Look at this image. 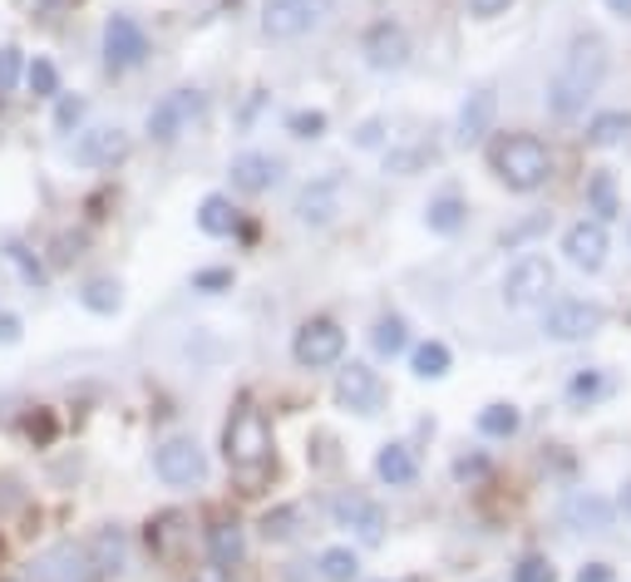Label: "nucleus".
Segmentation results:
<instances>
[{
    "label": "nucleus",
    "mask_w": 631,
    "mask_h": 582,
    "mask_svg": "<svg viewBox=\"0 0 631 582\" xmlns=\"http://www.w3.org/2000/svg\"><path fill=\"white\" fill-rule=\"evenodd\" d=\"M627 134H631V114H597V119L588 124L592 149H611V143H621Z\"/></svg>",
    "instance_id": "25"
},
{
    "label": "nucleus",
    "mask_w": 631,
    "mask_h": 582,
    "mask_svg": "<svg viewBox=\"0 0 631 582\" xmlns=\"http://www.w3.org/2000/svg\"><path fill=\"white\" fill-rule=\"evenodd\" d=\"M198 114H203V94H198V89H173V94H163L159 104L149 109V139L173 143L178 134L193 129Z\"/></svg>",
    "instance_id": "6"
},
{
    "label": "nucleus",
    "mask_w": 631,
    "mask_h": 582,
    "mask_svg": "<svg viewBox=\"0 0 631 582\" xmlns=\"http://www.w3.org/2000/svg\"><path fill=\"white\" fill-rule=\"evenodd\" d=\"M336 405H341V410H355V415H370L375 405H380V376H375L370 366H361V360H351V366L336 376Z\"/></svg>",
    "instance_id": "12"
},
{
    "label": "nucleus",
    "mask_w": 631,
    "mask_h": 582,
    "mask_svg": "<svg viewBox=\"0 0 631 582\" xmlns=\"http://www.w3.org/2000/svg\"><path fill=\"white\" fill-rule=\"evenodd\" d=\"M557 271L547 257H538V252H528V257H518L514 267H508V277H503V302L514 306V312H523V306H538L553 291Z\"/></svg>",
    "instance_id": "5"
},
{
    "label": "nucleus",
    "mask_w": 631,
    "mask_h": 582,
    "mask_svg": "<svg viewBox=\"0 0 631 582\" xmlns=\"http://www.w3.org/2000/svg\"><path fill=\"white\" fill-rule=\"evenodd\" d=\"M287 129L296 134V139H321V134H326V114H321V109H296V114L287 119Z\"/></svg>",
    "instance_id": "34"
},
{
    "label": "nucleus",
    "mask_w": 631,
    "mask_h": 582,
    "mask_svg": "<svg viewBox=\"0 0 631 582\" xmlns=\"http://www.w3.org/2000/svg\"><path fill=\"white\" fill-rule=\"evenodd\" d=\"M277 184H281V159H272V153H237L232 159V188H242V193H267Z\"/></svg>",
    "instance_id": "17"
},
{
    "label": "nucleus",
    "mask_w": 631,
    "mask_h": 582,
    "mask_svg": "<svg viewBox=\"0 0 631 582\" xmlns=\"http://www.w3.org/2000/svg\"><path fill=\"white\" fill-rule=\"evenodd\" d=\"M489 159H493V173H499L514 193H533V188L547 184V173H553V153H547V143L533 139V134H508V139H499Z\"/></svg>",
    "instance_id": "3"
},
{
    "label": "nucleus",
    "mask_w": 631,
    "mask_h": 582,
    "mask_svg": "<svg viewBox=\"0 0 631 582\" xmlns=\"http://www.w3.org/2000/svg\"><path fill=\"white\" fill-rule=\"evenodd\" d=\"M89 572H94V562L75 543H60V548H50L35 562V582H89Z\"/></svg>",
    "instance_id": "14"
},
{
    "label": "nucleus",
    "mask_w": 631,
    "mask_h": 582,
    "mask_svg": "<svg viewBox=\"0 0 631 582\" xmlns=\"http://www.w3.org/2000/svg\"><path fill=\"white\" fill-rule=\"evenodd\" d=\"M331 514H336V523H341V529H351L361 543H380V539H386V508L375 504V498L341 494L331 504Z\"/></svg>",
    "instance_id": "11"
},
{
    "label": "nucleus",
    "mask_w": 631,
    "mask_h": 582,
    "mask_svg": "<svg viewBox=\"0 0 631 582\" xmlns=\"http://www.w3.org/2000/svg\"><path fill=\"white\" fill-rule=\"evenodd\" d=\"M602 321H607V312H602L597 302H557L553 312L543 316V331L553 336V341H588V336L602 331Z\"/></svg>",
    "instance_id": "10"
},
{
    "label": "nucleus",
    "mask_w": 631,
    "mask_h": 582,
    "mask_svg": "<svg viewBox=\"0 0 631 582\" xmlns=\"http://www.w3.org/2000/svg\"><path fill=\"white\" fill-rule=\"evenodd\" d=\"M5 257H11V267L21 271V281L30 291H40L45 287V267H40V257H35L30 248H21V242H11V248H5Z\"/></svg>",
    "instance_id": "32"
},
{
    "label": "nucleus",
    "mask_w": 631,
    "mask_h": 582,
    "mask_svg": "<svg viewBox=\"0 0 631 582\" xmlns=\"http://www.w3.org/2000/svg\"><path fill=\"white\" fill-rule=\"evenodd\" d=\"M518 425H523V415H518L514 405H489V410L479 415V430L489 434V440H508Z\"/></svg>",
    "instance_id": "31"
},
{
    "label": "nucleus",
    "mask_w": 631,
    "mask_h": 582,
    "mask_svg": "<svg viewBox=\"0 0 631 582\" xmlns=\"http://www.w3.org/2000/svg\"><path fill=\"white\" fill-rule=\"evenodd\" d=\"M30 440H40V444L54 440V420H50V415H35V420H30Z\"/></svg>",
    "instance_id": "46"
},
{
    "label": "nucleus",
    "mask_w": 631,
    "mask_h": 582,
    "mask_svg": "<svg viewBox=\"0 0 631 582\" xmlns=\"http://www.w3.org/2000/svg\"><path fill=\"white\" fill-rule=\"evenodd\" d=\"M602 75H607V40L602 35H578L563 69H557V79L547 85V109H553L557 119H572L592 99V89L602 85Z\"/></svg>",
    "instance_id": "2"
},
{
    "label": "nucleus",
    "mask_w": 631,
    "mask_h": 582,
    "mask_svg": "<svg viewBox=\"0 0 631 582\" xmlns=\"http://www.w3.org/2000/svg\"><path fill=\"white\" fill-rule=\"evenodd\" d=\"M386 582H390V578H386Z\"/></svg>",
    "instance_id": "51"
},
{
    "label": "nucleus",
    "mask_w": 631,
    "mask_h": 582,
    "mask_svg": "<svg viewBox=\"0 0 631 582\" xmlns=\"http://www.w3.org/2000/svg\"><path fill=\"white\" fill-rule=\"evenodd\" d=\"M380 134H386V124H380V119H365L361 129H355V143H361V149H375V143H380Z\"/></svg>",
    "instance_id": "43"
},
{
    "label": "nucleus",
    "mask_w": 631,
    "mask_h": 582,
    "mask_svg": "<svg viewBox=\"0 0 631 582\" xmlns=\"http://www.w3.org/2000/svg\"><path fill=\"white\" fill-rule=\"evenodd\" d=\"M425 159H434V153L425 149H409V153H390V173H415Z\"/></svg>",
    "instance_id": "40"
},
{
    "label": "nucleus",
    "mask_w": 631,
    "mask_h": 582,
    "mask_svg": "<svg viewBox=\"0 0 631 582\" xmlns=\"http://www.w3.org/2000/svg\"><path fill=\"white\" fill-rule=\"evenodd\" d=\"M143 54H149V35L134 15H109L104 25V60L109 69H134L143 65Z\"/></svg>",
    "instance_id": "9"
},
{
    "label": "nucleus",
    "mask_w": 631,
    "mask_h": 582,
    "mask_svg": "<svg viewBox=\"0 0 631 582\" xmlns=\"http://www.w3.org/2000/svg\"><path fill=\"white\" fill-rule=\"evenodd\" d=\"M489 124H493V94H489V89H479V94L464 99L459 124H454V139H459L464 149H469V143H483Z\"/></svg>",
    "instance_id": "19"
},
{
    "label": "nucleus",
    "mask_w": 631,
    "mask_h": 582,
    "mask_svg": "<svg viewBox=\"0 0 631 582\" xmlns=\"http://www.w3.org/2000/svg\"><path fill=\"white\" fill-rule=\"evenodd\" d=\"M375 475L386 479L390 489H405V484H415L419 464H415V454H409L405 444H386V450L375 454Z\"/></svg>",
    "instance_id": "20"
},
{
    "label": "nucleus",
    "mask_w": 631,
    "mask_h": 582,
    "mask_svg": "<svg viewBox=\"0 0 631 582\" xmlns=\"http://www.w3.org/2000/svg\"><path fill=\"white\" fill-rule=\"evenodd\" d=\"M341 213V178H321V184H311V188H301V198H296V217L301 223H331V217Z\"/></svg>",
    "instance_id": "18"
},
{
    "label": "nucleus",
    "mask_w": 631,
    "mask_h": 582,
    "mask_svg": "<svg viewBox=\"0 0 631 582\" xmlns=\"http://www.w3.org/2000/svg\"><path fill=\"white\" fill-rule=\"evenodd\" d=\"M272 450H277V444H272L267 415H262L257 405H237L232 420H227V430H223V454H227V464H232V475L242 479L247 494L267 484L272 459H277Z\"/></svg>",
    "instance_id": "1"
},
{
    "label": "nucleus",
    "mask_w": 631,
    "mask_h": 582,
    "mask_svg": "<svg viewBox=\"0 0 631 582\" xmlns=\"http://www.w3.org/2000/svg\"><path fill=\"white\" fill-rule=\"evenodd\" d=\"M514 582H557V572H553V562H547V558L528 553V558L514 568Z\"/></svg>",
    "instance_id": "36"
},
{
    "label": "nucleus",
    "mask_w": 631,
    "mask_h": 582,
    "mask_svg": "<svg viewBox=\"0 0 631 582\" xmlns=\"http://www.w3.org/2000/svg\"><path fill=\"white\" fill-rule=\"evenodd\" d=\"M370 341H375V351H380V356H400V351L409 345V331H405V321H400V316H380Z\"/></svg>",
    "instance_id": "30"
},
{
    "label": "nucleus",
    "mask_w": 631,
    "mask_h": 582,
    "mask_svg": "<svg viewBox=\"0 0 631 582\" xmlns=\"http://www.w3.org/2000/svg\"><path fill=\"white\" fill-rule=\"evenodd\" d=\"M50 5H70V0H50Z\"/></svg>",
    "instance_id": "50"
},
{
    "label": "nucleus",
    "mask_w": 631,
    "mask_h": 582,
    "mask_svg": "<svg viewBox=\"0 0 631 582\" xmlns=\"http://www.w3.org/2000/svg\"><path fill=\"white\" fill-rule=\"evenodd\" d=\"M198 227H203L207 238H227V232H237V207H232V198L207 193L203 207H198Z\"/></svg>",
    "instance_id": "21"
},
{
    "label": "nucleus",
    "mask_w": 631,
    "mask_h": 582,
    "mask_svg": "<svg viewBox=\"0 0 631 582\" xmlns=\"http://www.w3.org/2000/svg\"><path fill=\"white\" fill-rule=\"evenodd\" d=\"M79 119H85V99H79V94H60V109H54V129L70 134Z\"/></svg>",
    "instance_id": "37"
},
{
    "label": "nucleus",
    "mask_w": 631,
    "mask_h": 582,
    "mask_svg": "<svg viewBox=\"0 0 631 582\" xmlns=\"http://www.w3.org/2000/svg\"><path fill=\"white\" fill-rule=\"evenodd\" d=\"M193 287L198 291H227V287H232V271H227V267H207V271H198V277H193Z\"/></svg>",
    "instance_id": "38"
},
{
    "label": "nucleus",
    "mask_w": 631,
    "mask_h": 582,
    "mask_svg": "<svg viewBox=\"0 0 631 582\" xmlns=\"http://www.w3.org/2000/svg\"><path fill=\"white\" fill-rule=\"evenodd\" d=\"M124 153H129V134L124 129H89L75 143V163H85V168H109Z\"/></svg>",
    "instance_id": "15"
},
{
    "label": "nucleus",
    "mask_w": 631,
    "mask_h": 582,
    "mask_svg": "<svg viewBox=\"0 0 631 582\" xmlns=\"http://www.w3.org/2000/svg\"><path fill=\"white\" fill-rule=\"evenodd\" d=\"M365 60H370L375 69H400L409 60L405 30H400V25H390V21L370 25V35H365Z\"/></svg>",
    "instance_id": "16"
},
{
    "label": "nucleus",
    "mask_w": 631,
    "mask_h": 582,
    "mask_svg": "<svg viewBox=\"0 0 631 582\" xmlns=\"http://www.w3.org/2000/svg\"><path fill=\"white\" fill-rule=\"evenodd\" d=\"M25 89H30L35 99H60V69H54L45 54H35L30 65H25Z\"/></svg>",
    "instance_id": "26"
},
{
    "label": "nucleus",
    "mask_w": 631,
    "mask_h": 582,
    "mask_svg": "<svg viewBox=\"0 0 631 582\" xmlns=\"http://www.w3.org/2000/svg\"><path fill=\"white\" fill-rule=\"evenodd\" d=\"M597 390H602L597 376H578V380H572V400H592Z\"/></svg>",
    "instance_id": "45"
},
{
    "label": "nucleus",
    "mask_w": 631,
    "mask_h": 582,
    "mask_svg": "<svg viewBox=\"0 0 631 582\" xmlns=\"http://www.w3.org/2000/svg\"><path fill=\"white\" fill-rule=\"evenodd\" d=\"M567 518H572L582 533H602L611 523V508L602 504L597 494H582V498H572V504H567Z\"/></svg>",
    "instance_id": "24"
},
{
    "label": "nucleus",
    "mask_w": 631,
    "mask_h": 582,
    "mask_svg": "<svg viewBox=\"0 0 631 582\" xmlns=\"http://www.w3.org/2000/svg\"><path fill=\"white\" fill-rule=\"evenodd\" d=\"M207 553H213L217 568H237L242 562V529L237 523H213L207 529Z\"/></svg>",
    "instance_id": "22"
},
{
    "label": "nucleus",
    "mask_w": 631,
    "mask_h": 582,
    "mask_svg": "<svg viewBox=\"0 0 631 582\" xmlns=\"http://www.w3.org/2000/svg\"><path fill=\"white\" fill-rule=\"evenodd\" d=\"M326 21V0H267L262 5V35L267 40H301Z\"/></svg>",
    "instance_id": "4"
},
{
    "label": "nucleus",
    "mask_w": 631,
    "mask_h": 582,
    "mask_svg": "<svg viewBox=\"0 0 631 582\" xmlns=\"http://www.w3.org/2000/svg\"><path fill=\"white\" fill-rule=\"evenodd\" d=\"M79 302H85V306H89V312H94V316H114L124 296H118V281L99 277V281H89V287L79 291Z\"/></svg>",
    "instance_id": "29"
},
{
    "label": "nucleus",
    "mask_w": 631,
    "mask_h": 582,
    "mask_svg": "<svg viewBox=\"0 0 631 582\" xmlns=\"http://www.w3.org/2000/svg\"><path fill=\"white\" fill-rule=\"evenodd\" d=\"M588 193H592V207H597V217H611V213H617V188H611V173H597Z\"/></svg>",
    "instance_id": "35"
},
{
    "label": "nucleus",
    "mask_w": 631,
    "mask_h": 582,
    "mask_svg": "<svg viewBox=\"0 0 631 582\" xmlns=\"http://www.w3.org/2000/svg\"><path fill=\"white\" fill-rule=\"evenodd\" d=\"M291 508H277V514H267V523H262V533H267V539H287L291 533Z\"/></svg>",
    "instance_id": "41"
},
{
    "label": "nucleus",
    "mask_w": 631,
    "mask_h": 582,
    "mask_svg": "<svg viewBox=\"0 0 631 582\" xmlns=\"http://www.w3.org/2000/svg\"><path fill=\"white\" fill-rule=\"evenodd\" d=\"M89 562H94L99 572H114V568H124V539H118L114 529H104V533H94V543H89Z\"/></svg>",
    "instance_id": "28"
},
{
    "label": "nucleus",
    "mask_w": 631,
    "mask_h": 582,
    "mask_svg": "<svg viewBox=\"0 0 631 582\" xmlns=\"http://www.w3.org/2000/svg\"><path fill=\"white\" fill-rule=\"evenodd\" d=\"M415 376H419V380L450 376V345H444V341H425V345H415Z\"/></svg>",
    "instance_id": "27"
},
{
    "label": "nucleus",
    "mask_w": 631,
    "mask_h": 582,
    "mask_svg": "<svg viewBox=\"0 0 631 582\" xmlns=\"http://www.w3.org/2000/svg\"><path fill=\"white\" fill-rule=\"evenodd\" d=\"M563 252H567V262L572 267H582V271H597L602 262H607V227L602 223H572L567 227V238H563Z\"/></svg>",
    "instance_id": "13"
},
{
    "label": "nucleus",
    "mask_w": 631,
    "mask_h": 582,
    "mask_svg": "<svg viewBox=\"0 0 631 582\" xmlns=\"http://www.w3.org/2000/svg\"><path fill=\"white\" fill-rule=\"evenodd\" d=\"M15 79H21V50H0V94L15 89Z\"/></svg>",
    "instance_id": "39"
},
{
    "label": "nucleus",
    "mask_w": 631,
    "mask_h": 582,
    "mask_svg": "<svg viewBox=\"0 0 631 582\" xmlns=\"http://www.w3.org/2000/svg\"><path fill=\"white\" fill-rule=\"evenodd\" d=\"M607 5H611L617 15H627V21H631V0H607Z\"/></svg>",
    "instance_id": "48"
},
{
    "label": "nucleus",
    "mask_w": 631,
    "mask_h": 582,
    "mask_svg": "<svg viewBox=\"0 0 631 582\" xmlns=\"http://www.w3.org/2000/svg\"><path fill=\"white\" fill-rule=\"evenodd\" d=\"M578 582H611V568L607 562H588V568L578 572Z\"/></svg>",
    "instance_id": "47"
},
{
    "label": "nucleus",
    "mask_w": 631,
    "mask_h": 582,
    "mask_svg": "<svg viewBox=\"0 0 631 582\" xmlns=\"http://www.w3.org/2000/svg\"><path fill=\"white\" fill-rule=\"evenodd\" d=\"M153 469H159V479H163V484L188 489V484H203L207 459H203V450H198V440L178 434V440H168L159 454H153Z\"/></svg>",
    "instance_id": "8"
},
{
    "label": "nucleus",
    "mask_w": 631,
    "mask_h": 582,
    "mask_svg": "<svg viewBox=\"0 0 631 582\" xmlns=\"http://www.w3.org/2000/svg\"><path fill=\"white\" fill-rule=\"evenodd\" d=\"M514 5V0H469V15H479V21H493V15H503Z\"/></svg>",
    "instance_id": "42"
},
{
    "label": "nucleus",
    "mask_w": 631,
    "mask_h": 582,
    "mask_svg": "<svg viewBox=\"0 0 631 582\" xmlns=\"http://www.w3.org/2000/svg\"><path fill=\"white\" fill-rule=\"evenodd\" d=\"M15 341H21V316L0 312V345H15Z\"/></svg>",
    "instance_id": "44"
},
{
    "label": "nucleus",
    "mask_w": 631,
    "mask_h": 582,
    "mask_svg": "<svg viewBox=\"0 0 631 582\" xmlns=\"http://www.w3.org/2000/svg\"><path fill=\"white\" fill-rule=\"evenodd\" d=\"M321 572H326L331 582H351L355 572H361V558H355L351 548H326V553H321Z\"/></svg>",
    "instance_id": "33"
},
{
    "label": "nucleus",
    "mask_w": 631,
    "mask_h": 582,
    "mask_svg": "<svg viewBox=\"0 0 631 582\" xmlns=\"http://www.w3.org/2000/svg\"><path fill=\"white\" fill-rule=\"evenodd\" d=\"M425 223H429V232H439V238H454V232L464 227V203L454 193L434 198V203L425 207Z\"/></svg>",
    "instance_id": "23"
},
{
    "label": "nucleus",
    "mask_w": 631,
    "mask_h": 582,
    "mask_svg": "<svg viewBox=\"0 0 631 582\" xmlns=\"http://www.w3.org/2000/svg\"><path fill=\"white\" fill-rule=\"evenodd\" d=\"M621 508L631 514V479H627V489H621Z\"/></svg>",
    "instance_id": "49"
},
{
    "label": "nucleus",
    "mask_w": 631,
    "mask_h": 582,
    "mask_svg": "<svg viewBox=\"0 0 631 582\" xmlns=\"http://www.w3.org/2000/svg\"><path fill=\"white\" fill-rule=\"evenodd\" d=\"M291 356H296V366H306V370L336 366V360L345 356V331L336 321H326V316H316V321H306L296 331V341H291Z\"/></svg>",
    "instance_id": "7"
}]
</instances>
